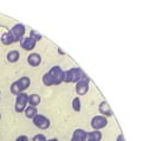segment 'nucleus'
Masks as SVG:
<instances>
[{
    "label": "nucleus",
    "instance_id": "dca6fc26",
    "mask_svg": "<svg viewBox=\"0 0 150 141\" xmlns=\"http://www.w3.org/2000/svg\"><path fill=\"white\" fill-rule=\"evenodd\" d=\"M19 59V52L18 51H10L7 54V60L10 62H16Z\"/></svg>",
    "mask_w": 150,
    "mask_h": 141
},
{
    "label": "nucleus",
    "instance_id": "2eb2a0df",
    "mask_svg": "<svg viewBox=\"0 0 150 141\" xmlns=\"http://www.w3.org/2000/svg\"><path fill=\"white\" fill-rule=\"evenodd\" d=\"M25 115L27 117V118H34L35 115H37V108L34 107V106H28L27 108H25Z\"/></svg>",
    "mask_w": 150,
    "mask_h": 141
},
{
    "label": "nucleus",
    "instance_id": "5701e85b",
    "mask_svg": "<svg viewBox=\"0 0 150 141\" xmlns=\"http://www.w3.org/2000/svg\"><path fill=\"white\" fill-rule=\"evenodd\" d=\"M0 119H1V115H0Z\"/></svg>",
    "mask_w": 150,
    "mask_h": 141
},
{
    "label": "nucleus",
    "instance_id": "39448f33",
    "mask_svg": "<svg viewBox=\"0 0 150 141\" xmlns=\"http://www.w3.org/2000/svg\"><path fill=\"white\" fill-rule=\"evenodd\" d=\"M28 102V95L25 93H20L19 95H17V101H16V112L21 113L25 108H26V103Z\"/></svg>",
    "mask_w": 150,
    "mask_h": 141
},
{
    "label": "nucleus",
    "instance_id": "20e7f679",
    "mask_svg": "<svg viewBox=\"0 0 150 141\" xmlns=\"http://www.w3.org/2000/svg\"><path fill=\"white\" fill-rule=\"evenodd\" d=\"M30 84H31L30 78L23 77V78H20L19 80H17L16 82L12 84V86H11V92H12L13 94H16V95H19L20 93H23V91H25V89L30 86Z\"/></svg>",
    "mask_w": 150,
    "mask_h": 141
},
{
    "label": "nucleus",
    "instance_id": "a211bd4d",
    "mask_svg": "<svg viewBox=\"0 0 150 141\" xmlns=\"http://www.w3.org/2000/svg\"><path fill=\"white\" fill-rule=\"evenodd\" d=\"M30 38H31V39H33V40L37 43L38 40H40V39H42V35H40L38 32L32 31V32H31V35H30Z\"/></svg>",
    "mask_w": 150,
    "mask_h": 141
},
{
    "label": "nucleus",
    "instance_id": "6ab92c4d",
    "mask_svg": "<svg viewBox=\"0 0 150 141\" xmlns=\"http://www.w3.org/2000/svg\"><path fill=\"white\" fill-rule=\"evenodd\" d=\"M33 141H46L45 136L42 135V134H37L34 138H33Z\"/></svg>",
    "mask_w": 150,
    "mask_h": 141
},
{
    "label": "nucleus",
    "instance_id": "f3484780",
    "mask_svg": "<svg viewBox=\"0 0 150 141\" xmlns=\"http://www.w3.org/2000/svg\"><path fill=\"white\" fill-rule=\"evenodd\" d=\"M72 107H73V110L76 111V112H79V111H81V101H79L78 98L73 99V101H72Z\"/></svg>",
    "mask_w": 150,
    "mask_h": 141
},
{
    "label": "nucleus",
    "instance_id": "423d86ee",
    "mask_svg": "<svg viewBox=\"0 0 150 141\" xmlns=\"http://www.w3.org/2000/svg\"><path fill=\"white\" fill-rule=\"evenodd\" d=\"M33 124L40 128V129H46L49 126H50V120L44 117V115H39V114H37L34 118H33Z\"/></svg>",
    "mask_w": 150,
    "mask_h": 141
},
{
    "label": "nucleus",
    "instance_id": "f8f14e48",
    "mask_svg": "<svg viewBox=\"0 0 150 141\" xmlns=\"http://www.w3.org/2000/svg\"><path fill=\"white\" fill-rule=\"evenodd\" d=\"M99 112L102 114H104V117H110L112 114L111 112V108H110V106L106 101H103L100 105H99Z\"/></svg>",
    "mask_w": 150,
    "mask_h": 141
},
{
    "label": "nucleus",
    "instance_id": "4468645a",
    "mask_svg": "<svg viewBox=\"0 0 150 141\" xmlns=\"http://www.w3.org/2000/svg\"><path fill=\"white\" fill-rule=\"evenodd\" d=\"M28 102H30V106H35L40 103V96L38 94H31L28 96Z\"/></svg>",
    "mask_w": 150,
    "mask_h": 141
},
{
    "label": "nucleus",
    "instance_id": "4be33fe9",
    "mask_svg": "<svg viewBox=\"0 0 150 141\" xmlns=\"http://www.w3.org/2000/svg\"><path fill=\"white\" fill-rule=\"evenodd\" d=\"M46 141H58V140H56V139H51V140H46Z\"/></svg>",
    "mask_w": 150,
    "mask_h": 141
},
{
    "label": "nucleus",
    "instance_id": "9d476101",
    "mask_svg": "<svg viewBox=\"0 0 150 141\" xmlns=\"http://www.w3.org/2000/svg\"><path fill=\"white\" fill-rule=\"evenodd\" d=\"M102 139V133L99 131H93L91 133H86L85 141H99Z\"/></svg>",
    "mask_w": 150,
    "mask_h": 141
},
{
    "label": "nucleus",
    "instance_id": "412c9836",
    "mask_svg": "<svg viewBox=\"0 0 150 141\" xmlns=\"http://www.w3.org/2000/svg\"><path fill=\"white\" fill-rule=\"evenodd\" d=\"M117 141H125V139H124L123 135H120V136L117 138Z\"/></svg>",
    "mask_w": 150,
    "mask_h": 141
},
{
    "label": "nucleus",
    "instance_id": "0eeeda50",
    "mask_svg": "<svg viewBox=\"0 0 150 141\" xmlns=\"http://www.w3.org/2000/svg\"><path fill=\"white\" fill-rule=\"evenodd\" d=\"M106 124H108L106 118H105V117H102V115L95 117V118L92 119V121H91V126H92V128L96 129V131H99V129L104 128V127L106 126Z\"/></svg>",
    "mask_w": 150,
    "mask_h": 141
},
{
    "label": "nucleus",
    "instance_id": "9b49d317",
    "mask_svg": "<svg viewBox=\"0 0 150 141\" xmlns=\"http://www.w3.org/2000/svg\"><path fill=\"white\" fill-rule=\"evenodd\" d=\"M28 64L31 65V66H33V67H35V66H38L40 62H42V58H40V55L39 54H37V53H32L30 57H28Z\"/></svg>",
    "mask_w": 150,
    "mask_h": 141
},
{
    "label": "nucleus",
    "instance_id": "f257e3e1",
    "mask_svg": "<svg viewBox=\"0 0 150 141\" xmlns=\"http://www.w3.org/2000/svg\"><path fill=\"white\" fill-rule=\"evenodd\" d=\"M24 34H25V26L21 24H17L16 26H13V28L10 32L3 34L1 43L4 45H10L16 41H20L21 38L24 37Z\"/></svg>",
    "mask_w": 150,
    "mask_h": 141
},
{
    "label": "nucleus",
    "instance_id": "7ed1b4c3",
    "mask_svg": "<svg viewBox=\"0 0 150 141\" xmlns=\"http://www.w3.org/2000/svg\"><path fill=\"white\" fill-rule=\"evenodd\" d=\"M84 78H85V74L81 68H72L70 70L64 72L63 81H65V82H78Z\"/></svg>",
    "mask_w": 150,
    "mask_h": 141
},
{
    "label": "nucleus",
    "instance_id": "6e6552de",
    "mask_svg": "<svg viewBox=\"0 0 150 141\" xmlns=\"http://www.w3.org/2000/svg\"><path fill=\"white\" fill-rule=\"evenodd\" d=\"M88 89H89V79L85 77L84 79H82L81 81L77 82L76 91H77V93L79 95H84V94H86Z\"/></svg>",
    "mask_w": 150,
    "mask_h": 141
},
{
    "label": "nucleus",
    "instance_id": "f03ea898",
    "mask_svg": "<svg viewBox=\"0 0 150 141\" xmlns=\"http://www.w3.org/2000/svg\"><path fill=\"white\" fill-rule=\"evenodd\" d=\"M64 78V72L59 66H53L49 72L43 77V82L45 86H53V85H59L63 81Z\"/></svg>",
    "mask_w": 150,
    "mask_h": 141
},
{
    "label": "nucleus",
    "instance_id": "aec40b11",
    "mask_svg": "<svg viewBox=\"0 0 150 141\" xmlns=\"http://www.w3.org/2000/svg\"><path fill=\"white\" fill-rule=\"evenodd\" d=\"M16 141H28V139H27V136H25V135H21V136H19Z\"/></svg>",
    "mask_w": 150,
    "mask_h": 141
},
{
    "label": "nucleus",
    "instance_id": "1a4fd4ad",
    "mask_svg": "<svg viewBox=\"0 0 150 141\" xmlns=\"http://www.w3.org/2000/svg\"><path fill=\"white\" fill-rule=\"evenodd\" d=\"M20 46L26 51H32L35 47V41L33 39H31L30 37L28 38H24V39L20 40Z\"/></svg>",
    "mask_w": 150,
    "mask_h": 141
},
{
    "label": "nucleus",
    "instance_id": "ddd939ff",
    "mask_svg": "<svg viewBox=\"0 0 150 141\" xmlns=\"http://www.w3.org/2000/svg\"><path fill=\"white\" fill-rule=\"evenodd\" d=\"M85 135H86V132H84L83 129H77L74 131L71 141H85Z\"/></svg>",
    "mask_w": 150,
    "mask_h": 141
}]
</instances>
